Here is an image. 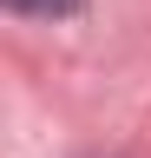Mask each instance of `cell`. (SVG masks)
Returning a JSON list of instances; mask_svg holds the SVG:
<instances>
[{
  "mask_svg": "<svg viewBox=\"0 0 151 158\" xmlns=\"http://www.w3.org/2000/svg\"><path fill=\"white\" fill-rule=\"evenodd\" d=\"M13 13H46V20H59V13H79V0H7Z\"/></svg>",
  "mask_w": 151,
  "mask_h": 158,
  "instance_id": "cell-1",
  "label": "cell"
}]
</instances>
